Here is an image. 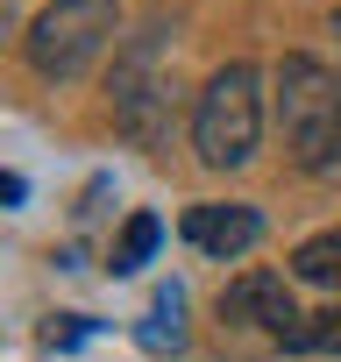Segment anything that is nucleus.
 <instances>
[{"mask_svg":"<svg viewBox=\"0 0 341 362\" xmlns=\"http://www.w3.org/2000/svg\"><path fill=\"white\" fill-rule=\"evenodd\" d=\"M263 142V78L256 64H221L192 107V149L207 170H242Z\"/></svg>","mask_w":341,"mask_h":362,"instance_id":"nucleus-1","label":"nucleus"},{"mask_svg":"<svg viewBox=\"0 0 341 362\" xmlns=\"http://www.w3.org/2000/svg\"><path fill=\"white\" fill-rule=\"evenodd\" d=\"M114 29H121V0H50L29 22V36H22V57H29L36 78L71 86V78H86L100 64Z\"/></svg>","mask_w":341,"mask_h":362,"instance_id":"nucleus-2","label":"nucleus"},{"mask_svg":"<svg viewBox=\"0 0 341 362\" xmlns=\"http://www.w3.org/2000/svg\"><path fill=\"white\" fill-rule=\"evenodd\" d=\"M277 114H284V135L299 149V170H334L341 163V78L291 50L277 64Z\"/></svg>","mask_w":341,"mask_h":362,"instance_id":"nucleus-3","label":"nucleus"},{"mask_svg":"<svg viewBox=\"0 0 341 362\" xmlns=\"http://www.w3.org/2000/svg\"><path fill=\"white\" fill-rule=\"evenodd\" d=\"M221 320H235V327H263V334H291L306 313H299V298H291V284L277 277V270H242L228 291H221Z\"/></svg>","mask_w":341,"mask_h":362,"instance_id":"nucleus-4","label":"nucleus"},{"mask_svg":"<svg viewBox=\"0 0 341 362\" xmlns=\"http://www.w3.org/2000/svg\"><path fill=\"white\" fill-rule=\"evenodd\" d=\"M185 242H192L200 256H214V263H242V256L263 242V214L242 206V199H207V206L185 214Z\"/></svg>","mask_w":341,"mask_h":362,"instance_id":"nucleus-5","label":"nucleus"},{"mask_svg":"<svg viewBox=\"0 0 341 362\" xmlns=\"http://www.w3.org/2000/svg\"><path fill=\"white\" fill-rule=\"evenodd\" d=\"M291 277H299V284H320V291H341V228L306 235V242L291 249Z\"/></svg>","mask_w":341,"mask_h":362,"instance_id":"nucleus-6","label":"nucleus"},{"mask_svg":"<svg viewBox=\"0 0 341 362\" xmlns=\"http://www.w3.org/2000/svg\"><path fill=\"white\" fill-rule=\"evenodd\" d=\"M142 348H149V355H178V348H185V291H178V284L156 291V305H149V320H142Z\"/></svg>","mask_w":341,"mask_h":362,"instance_id":"nucleus-7","label":"nucleus"},{"mask_svg":"<svg viewBox=\"0 0 341 362\" xmlns=\"http://www.w3.org/2000/svg\"><path fill=\"white\" fill-rule=\"evenodd\" d=\"M284 355H341V305L306 313V320L284 334Z\"/></svg>","mask_w":341,"mask_h":362,"instance_id":"nucleus-8","label":"nucleus"},{"mask_svg":"<svg viewBox=\"0 0 341 362\" xmlns=\"http://www.w3.org/2000/svg\"><path fill=\"white\" fill-rule=\"evenodd\" d=\"M156 242H163V221H156V214H135V221L121 228V242H114V277H135V270L156 256Z\"/></svg>","mask_w":341,"mask_h":362,"instance_id":"nucleus-9","label":"nucleus"},{"mask_svg":"<svg viewBox=\"0 0 341 362\" xmlns=\"http://www.w3.org/2000/svg\"><path fill=\"white\" fill-rule=\"evenodd\" d=\"M0 199L22 206V199H29V177H22V170H8V177H0Z\"/></svg>","mask_w":341,"mask_h":362,"instance_id":"nucleus-10","label":"nucleus"},{"mask_svg":"<svg viewBox=\"0 0 341 362\" xmlns=\"http://www.w3.org/2000/svg\"><path fill=\"white\" fill-rule=\"evenodd\" d=\"M43 341H50V348H71V341H86V320H71V327H50Z\"/></svg>","mask_w":341,"mask_h":362,"instance_id":"nucleus-11","label":"nucleus"}]
</instances>
